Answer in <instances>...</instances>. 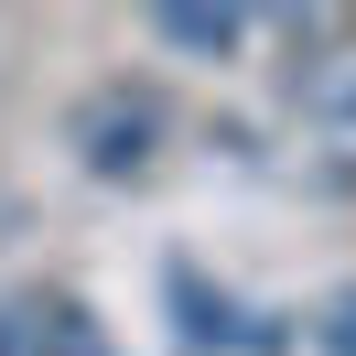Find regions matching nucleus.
<instances>
[{
	"instance_id": "5",
	"label": "nucleus",
	"mask_w": 356,
	"mask_h": 356,
	"mask_svg": "<svg viewBox=\"0 0 356 356\" xmlns=\"http://www.w3.org/2000/svg\"><path fill=\"white\" fill-rule=\"evenodd\" d=\"M313 346H324V356H356V291H334V302H324V324H313Z\"/></svg>"
},
{
	"instance_id": "4",
	"label": "nucleus",
	"mask_w": 356,
	"mask_h": 356,
	"mask_svg": "<svg viewBox=\"0 0 356 356\" xmlns=\"http://www.w3.org/2000/svg\"><path fill=\"white\" fill-rule=\"evenodd\" d=\"M152 33H162V44H184V54H227V44L248 33V11H227V0H216V11H205V0H162Z\"/></svg>"
},
{
	"instance_id": "1",
	"label": "nucleus",
	"mask_w": 356,
	"mask_h": 356,
	"mask_svg": "<svg viewBox=\"0 0 356 356\" xmlns=\"http://www.w3.org/2000/svg\"><path fill=\"white\" fill-rule=\"evenodd\" d=\"M0 356H119L76 291H0Z\"/></svg>"
},
{
	"instance_id": "2",
	"label": "nucleus",
	"mask_w": 356,
	"mask_h": 356,
	"mask_svg": "<svg viewBox=\"0 0 356 356\" xmlns=\"http://www.w3.org/2000/svg\"><path fill=\"white\" fill-rule=\"evenodd\" d=\"M291 87H302V108L356 119V22H346V11L291 22Z\"/></svg>"
},
{
	"instance_id": "3",
	"label": "nucleus",
	"mask_w": 356,
	"mask_h": 356,
	"mask_svg": "<svg viewBox=\"0 0 356 356\" xmlns=\"http://www.w3.org/2000/svg\"><path fill=\"white\" fill-rule=\"evenodd\" d=\"M76 140H87L97 173H140V162H152V140H162V108H152V97H130V87H108L87 119H76Z\"/></svg>"
}]
</instances>
